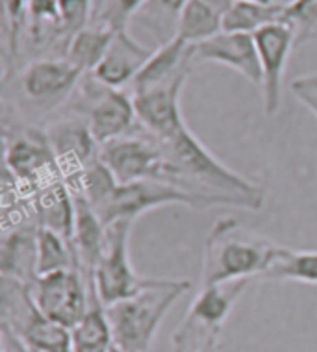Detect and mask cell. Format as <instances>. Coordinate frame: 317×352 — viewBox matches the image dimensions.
<instances>
[{
	"mask_svg": "<svg viewBox=\"0 0 317 352\" xmlns=\"http://www.w3.org/2000/svg\"><path fill=\"white\" fill-rule=\"evenodd\" d=\"M252 37L262 69L263 111L265 116L274 117L281 111L284 73L293 47H297V36L289 23H276L258 30Z\"/></svg>",
	"mask_w": 317,
	"mask_h": 352,
	"instance_id": "13",
	"label": "cell"
},
{
	"mask_svg": "<svg viewBox=\"0 0 317 352\" xmlns=\"http://www.w3.org/2000/svg\"><path fill=\"white\" fill-rule=\"evenodd\" d=\"M256 2H267L269 4V2H274V0H256Z\"/></svg>",
	"mask_w": 317,
	"mask_h": 352,
	"instance_id": "35",
	"label": "cell"
},
{
	"mask_svg": "<svg viewBox=\"0 0 317 352\" xmlns=\"http://www.w3.org/2000/svg\"><path fill=\"white\" fill-rule=\"evenodd\" d=\"M84 74L65 58H37L19 71L17 87L30 108L52 111L73 97Z\"/></svg>",
	"mask_w": 317,
	"mask_h": 352,
	"instance_id": "7",
	"label": "cell"
},
{
	"mask_svg": "<svg viewBox=\"0 0 317 352\" xmlns=\"http://www.w3.org/2000/svg\"><path fill=\"white\" fill-rule=\"evenodd\" d=\"M189 287L186 278H153L140 293L104 306L113 343L124 352H151L164 317Z\"/></svg>",
	"mask_w": 317,
	"mask_h": 352,
	"instance_id": "3",
	"label": "cell"
},
{
	"mask_svg": "<svg viewBox=\"0 0 317 352\" xmlns=\"http://www.w3.org/2000/svg\"><path fill=\"white\" fill-rule=\"evenodd\" d=\"M132 221H116L106 226V241L93 273V292L102 306L121 302L140 293L153 278L135 273L130 261L129 239Z\"/></svg>",
	"mask_w": 317,
	"mask_h": 352,
	"instance_id": "6",
	"label": "cell"
},
{
	"mask_svg": "<svg viewBox=\"0 0 317 352\" xmlns=\"http://www.w3.org/2000/svg\"><path fill=\"white\" fill-rule=\"evenodd\" d=\"M263 278L292 280L317 285V250H295L282 247Z\"/></svg>",
	"mask_w": 317,
	"mask_h": 352,
	"instance_id": "25",
	"label": "cell"
},
{
	"mask_svg": "<svg viewBox=\"0 0 317 352\" xmlns=\"http://www.w3.org/2000/svg\"><path fill=\"white\" fill-rule=\"evenodd\" d=\"M73 199L74 226L71 243L76 254L80 273L84 274L87 284L93 285V273L106 241V225L82 195H73Z\"/></svg>",
	"mask_w": 317,
	"mask_h": 352,
	"instance_id": "17",
	"label": "cell"
},
{
	"mask_svg": "<svg viewBox=\"0 0 317 352\" xmlns=\"http://www.w3.org/2000/svg\"><path fill=\"white\" fill-rule=\"evenodd\" d=\"M276 23H286V4L234 0L230 10L223 17V32L254 36L258 30Z\"/></svg>",
	"mask_w": 317,
	"mask_h": 352,
	"instance_id": "19",
	"label": "cell"
},
{
	"mask_svg": "<svg viewBox=\"0 0 317 352\" xmlns=\"http://www.w3.org/2000/svg\"><path fill=\"white\" fill-rule=\"evenodd\" d=\"M204 2H208L210 6H214L215 10L223 13V15H225V13L230 10L232 4H234V0H204Z\"/></svg>",
	"mask_w": 317,
	"mask_h": 352,
	"instance_id": "33",
	"label": "cell"
},
{
	"mask_svg": "<svg viewBox=\"0 0 317 352\" xmlns=\"http://www.w3.org/2000/svg\"><path fill=\"white\" fill-rule=\"evenodd\" d=\"M0 352H39L19 338L12 328L0 324Z\"/></svg>",
	"mask_w": 317,
	"mask_h": 352,
	"instance_id": "32",
	"label": "cell"
},
{
	"mask_svg": "<svg viewBox=\"0 0 317 352\" xmlns=\"http://www.w3.org/2000/svg\"><path fill=\"white\" fill-rule=\"evenodd\" d=\"M100 162L119 184L158 180L162 151L156 138L135 124L129 134L100 145Z\"/></svg>",
	"mask_w": 317,
	"mask_h": 352,
	"instance_id": "10",
	"label": "cell"
},
{
	"mask_svg": "<svg viewBox=\"0 0 317 352\" xmlns=\"http://www.w3.org/2000/svg\"><path fill=\"white\" fill-rule=\"evenodd\" d=\"M113 36L116 30L108 26L89 25L69 41L63 58L76 65L82 73H93L102 61Z\"/></svg>",
	"mask_w": 317,
	"mask_h": 352,
	"instance_id": "20",
	"label": "cell"
},
{
	"mask_svg": "<svg viewBox=\"0 0 317 352\" xmlns=\"http://www.w3.org/2000/svg\"><path fill=\"white\" fill-rule=\"evenodd\" d=\"M249 282L250 280H236V282L199 287L186 316L206 324V327L223 328L234 304L243 295Z\"/></svg>",
	"mask_w": 317,
	"mask_h": 352,
	"instance_id": "18",
	"label": "cell"
},
{
	"mask_svg": "<svg viewBox=\"0 0 317 352\" xmlns=\"http://www.w3.org/2000/svg\"><path fill=\"white\" fill-rule=\"evenodd\" d=\"M221 332L186 316L171 336L173 352H221Z\"/></svg>",
	"mask_w": 317,
	"mask_h": 352,
	"instance_id": "26",
	"label": "cell"
},
{
	"mask_svg": "<svg viewBox=\"0 0 317 352\" xmlns=\"http://www.w3.org/2000/svg\"><path fill=\"white\" fill-rule=\"evenodd\" d=\"M30 292L41 314L69 330L84 319L95 295L93 285L76 269L39 276Z\"/></svg>",
	"mask_w": 317,
	"mask_h": 352,
	"instance_id": "8",
	"label": "cell"
},
{
	"mask_svg": "<svg viewBox=\"0 0 317 352\" xmlns=\"http://www.w3.org/2000/svg\"><path fill=\"white\" fill-rule=\"evenodd\" d=\"M56 162L71 193H76L87 169L100 160V145L93 138L86 119L71 116L45 128Z\"/></svg>",
	"mask_w": 317,
	"mask_h": 352,
	"instance_id": "9",
	"label": "cell"
},
{
	"mask_svg": "<svg viewBox=\"0 0 317 352\" xmlns=\"http://www.w3.org/2000/svg\"><path fill=\"white\" fill-rule=\"evenodd\" d=\"M189 0H146L132 19L151 32L160 45L171 41L178 34V21Z\"/></svg>",
	"mask_w": 317,
	"mask_h": 352,
	"instance_id": "21",
	"label": "cell"
},
{
	"mask_svg": "<svg viewBox=\"0 0 317 352\" xmlns=\"http://www.w3.org/2000/svg\"><path fill=\"white\" fill-rule=\"evenodd\" d=\"M153 52V49L143 47L141 43L135 41L124 28L116 32L102 61L91 74L102 84L116 89H124L127 85L129 87L132 85L141 69L145 67L146 61L151 60Z\"/></svg>",
	"mask_w": 317,
	"mask_h": 352,
	"instance_id": "15",
	"label": "cell"
},
{
	"mask_svg": "<svg viewBox=\"0 0 317 352\" xmlns=\"http://www.w3.org/2000/svg\"><path fill=\"white\" fill-rule=\"evenodd\" d=\"M180 204L188 208H201L199 202L182 189L160 180H138L130 184H117L110 201L100 213V221L108 226L116 221H132L145 212L160 206Z\"/></svg>",
	"mask_w": 317,
	"mask_h": 352,
	"instance_id": "12",
	"label": "cell"
},
{
	"mask_svg": "<svg viewBox=\"0 0 317 352\" xmlns=\"http://www.w3.org/2000/svg\"><path fill=\"white\" fill-rule=\"evenodd\" d=\"M0 269L4 278L17 280L28 287L37 274V225H21L2 230Z\"/></svg>",
	"mask_w": 317,
	"mask_h": 352,
	"instance_id": "16",
	"label": "cell"
},
{
	"mask_svg": "<svg viewBox=\"0 0 317 352\" xmlns=\"http://www.w3.org/2000/svg\"><path fill=\"white\" fill-rule=\"evenodd\" d=\"M71 332H73V352H110L113 345V336H111L106 310L97 297L91 298L87 314Z\"/></svg>",
	"mask_w": 317,
	"mask_h": 352,
	"instance_id": "22",
	"label": "cell"
},
{
	"mask_svg": "<svg viewBox=\"0 0 317 352\" xmlns=\"http://www.w3.org/2000/svg\"><path fill=\"white\" fill-rule=\"evenodd\" d=\"M110 352H124V351H122V349H119V346L113 343V345H111V349H110Z\"/></svg>",
	"mask_w": 317,
	"mask_h": 352,
	"instance_id": "34",
	"label": "cell"
},
{
	"mask_svg": "<svg viewBox=\"0 0 317 352\" xmlns=\"http://www.w3.org/2000/svg\"><path fill=\"white\" fill-rule=\"evenodd\" d=\"M145 2L146 0H104L102 10L95 17V25L108 26L116 32L124 30Z\"/></svg>",
	"mask_w": 317,
	"mask_h": 352,
	"instance_id": "30",
	"label": "cell"
},
{
	"mask_svg": "<svg viewBox=\"0 0 317 352\" xmlns=\"http://www.w3.org/2000/svg\"><path fill=\"white\" fill-rule=\"evenodd\" d=\"M191 58H193V63L210 61V63L225 65L245 76L258 87L262 85L260 58H258L256 43L252 36L219 32L217 36L210 37L206 41L191 45Z\"/></svg>",
	"mask_w": 317,
	"mask_h": 352,
	"instance_id": "14",
	"label": "cell"
},
{
	"mask_svg": "<svg viewBox=\"0 0 317 352\" xmlns=\"http://www.w3.org/2000/svg\"><path fill=\"white\" fill-rule=\"evenodd\" d=\"M281 250L282 245L247 230L234 217H219L204 241L199 287L265 276Z\"/></svg>",
	"mask_w": 317,
	"mask_h": 352,
	"instance_id": "2",
	"label": "cell"
},
{
	"mask_svg": "<svg viewBox=\"0 0 317 352\" xmlns=\"http://www.w3.org/2000/svg\"><path fill=\"white\" fill-rule=\"evenodd\" d=\"M314 116H316V119H317V111H314Z\"/></svg>",
	"mask_w": 317,
	"mask_h": 352,
	"instance_id": "36",
	"label": "cell"
},
{
	"mask_svg": "<svg viewBox=\"0 0 317 352\" xmlns=\"http://www.w3.org/2000/svg\"><path fill=\"white\" fill-rule=\"evenodd\" d=\"M188 76L189 73H184L149 87L130 89V95L134 98L138 124L156 140L171 138L180 128L186 126L180 97Z\"/></svg>",
	"mask_w": 317,
	"mask_h": 352,
	"instance_id": "11",
	"label": "cell"
},
{
	"mask_svg": "<svg viewBox=\"0 0 317 352\" xmlns=\"http://www.w3.org/2000/svg\"><path fill=\"white\" fill-rule=\"evenodd\" d=\"M223 13L204 0H189L178 21V37L197 45L223 32Z\"/></svg>",
	"mask_w": 317,
	"mask_h": 352,
	"instance_id": "24",
	"label": "cell"
},
{
	"mask_svg": "<svg viewBox=\"0 0 317 352\" xmlns=\"http://www.w3.org/2000/svg\"><path fill=\"white\" fill-rule=\"evenodd\" d=\"M0 292V324L39 352H73V332L41 314L28 285L2 276Z\"/></svg>",
	"mask_w": 317,
	"mask_h": 352,
	"instance_id": "4",
	"label": "cell"
},
{
	"mask_svg": "<svg viewBox=\"0 0 317 352\" xmlns=\"http://www.w3.org/2000/svg\"><path fill=\"white\" fill-rule=\"evenodd\" d=\"M156 141L162 151L160 182L186 191L201 208L236 206L260 210L263 206L265 189L215 158L188 124L171 138Z\"/></svg>",
	"mask_w": 317,
	"mask_h": 352,
	"instance_id": "1",
	"label": "cell"
},
{
	"mask_svg": "<svg viewBox=\"0 0 317 352\" xmlns=\"http://www.w3.org/2000/svg\"><path fill=\"white\" fill-rule=\"evenodd\" d=\"M93 0H61L60 2V34L67 49L69 41L78 32L89 26Z\"/></svg>",
	"mask_w": 317,
	"mask_h": 352,
	"instance_id": "28",
	"label": "cell"
},
{
	"mask_svg": "<svg viewBox=\"0 0 317 352\" xmlns=\"http://www.w3.org/2000/svg\"><path fill=\"white\" fill-rule=\"evenodd\" d=\"M292 93L310 109L311 113L317 111V73L293 80Z\"/></svg>",
	"mask_w": 317,
	"mask_h": 352,
	"instance_id": "31",
	"label": "cell"
},
{
	"mask_svg": "<svg viewBox=\"0 0 317 352\" xmlns=\"http://www.w3.org/2000/svg\"><path fill=\"white\" fill-rule=\"evenodd\" d=\"M4 8V36H6V60H4V82L10 78L12 63L19 54V37L23 30V21L26 13V0H2Z\"/></svg>",
	"mask_w": 317,
	"mask_h": 352,
	"instance_id": "27",
	"label": "cell"
},
{
	"mask_svg": "<svg viewBox=\"0 0 317 352\" xmlns=\"http://www.w3.org/2000/svg\"><path fill=\"white\" fill-rule=\"evenodd\" d=\"M286 23L293 26L297 45L317 36V0H292L286 4Z\"/></svg>",
	"mask_w": 317,
	"mask_h": 352,
	"instance_id": "29",
	"label": "cell"
},
{
	"mask_svg": "<svg viewBox=\"0 0 317 352\" xmlns=\"http://www.w3.org/2000/svg\"><path fill=\"white\" fill-rule=\"evenodd\" d=\"M76 113L86 119L98 145L129 134L138 124L134 98L124 89L98 82L91 73L80 80Z\"/></svg>",
	"mask_w": 317,
	"mask_h": 352,
	"instance_id": "5",
	"label": "cell"
},
{
	"mask_svg": "<svg viewBox=\"0 0 317 352\" xmlns=\"http://www.w3.org/2000/svg\"><path fill=\"white\" fill-rule=\"evenodd\" d=\"M80 271L73 243L56 230L37 226V274L60 273V271Z\"/></svg>",
	"mask_w": 317,
	"mask_h": 352,
	"instance_id": "23",
	"label": "cell"
}]
</instances>
